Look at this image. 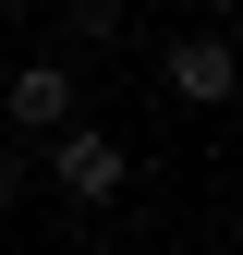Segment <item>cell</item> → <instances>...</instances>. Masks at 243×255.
Returning a JSON list of instances; mask_svg holds the SVG:
<instances>
[{"instance_id": "obj_1", "label": "cell", "mask_w": 243, "mask_h": 255, "mask_svg": "<svg viewBox=\"0 0 243 255\" xmlns=\"http://www.w3.org/2000/svg\"><path fill=\"white\" fill-rule=\"evenodd\" d=\"M49 170H61V195H73V207H122L134 158H122L110 134H85V122H61V158H49Z\"/></svg>"}, {"instance_id": "obj_2", "label": "cell", "mask_w": 243, "mask_h": 255, "mask_svg": "<svg viewBox=\"0 0 243 255\" xmlns=\"http://www.w3.org/2000/svg\"><path fill=\"white\" fill-rule=\"evenodd\" d=\"M0 122H12V134H61V122H73V61H24V73L0 85Z\"/></svg>"}, {"instance_id": "obj_4", "label": "cell", "mask_w": 243, "mask_h": 255, "mask_svg": "<svg viewBox=\"0 0 243 255\" xmlns=\"http://www.w3.org/2000/svg\"><path fill=\"white\" fill-rule=\"evenodd\" d=\"M73 37L98 49V37H122V0H73Z\"/></svg>"}, {"instance_id": "obj_3", "label": "cell", "mask_w": 243, "mask_h": 255, "mask_svg": "<svg viewBox=\"0 0 243 255\" xmlns=\"http://www.w3.org/2000/svg\"><path fill=\"white\" fill-rule=\"evenodd\" d=\"M170 98L182 110H219L231 98V37H170Z\"/></svg>"}, {"instance_id": "obj_5", "label": "cell", "mask_w": 243, "mask_h": 255, "mask_svg": "<svg viewBox=\"0 0 243 255\" xmlns=\"http://www.w3.org/2000/svg\"><path fill=\"white\" fill-rule=\"evenodd\" d=\"M207 12H231V0H207Z\"/></svg>"}]
</instances>
